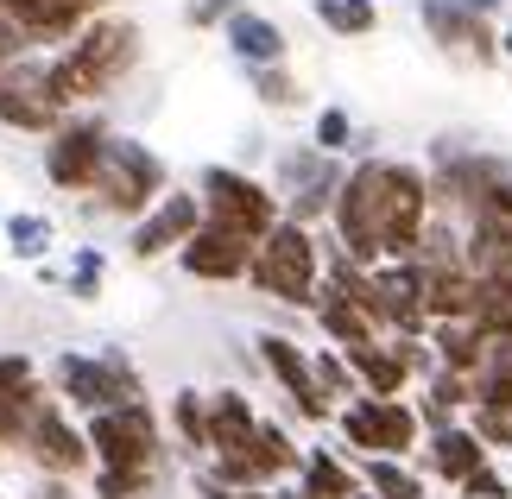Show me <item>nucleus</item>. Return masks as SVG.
<instances>
[{
    "mask_svg": "<svg viewBox=\"0 0 512 499\" xmlns=\"http://www.w3.org/2000/svg\"><path fill=\"white\" fill-rule=\"evenodd\" d=\"M140 64V26L133 19H114V13H102V19H89L83 32L70 38L64 51L45 64V76H51V95H57V108H89V102H102V95L121 83V76Z\"/></svg>",
    "mask_w": 512,
    "mask_h": 499,
    "instance_id": "nucleus-1",
    "label": "nucleus"
},
{
    "mask_svg": "<svg viewBox=\"0 0 512 499\" xmlns=\"http://www.w3.org/2000/svg\"><path fill=\"white\" fill-rule=\"evenodd\" d=\"M253 291L279 297V304H298V310H317V291H323V241L317 228L304 222H279L253 253V272H247Z\"/></svg>",
    "mask_w": 512,
    "mask_h": 499,
    "instance_id": "nucleus-2",
    "label": "nucleus"
},
{
    "mask_svg": "<svg viewBox=\"0 0 512 499\" xmlns=\"http://www.w3.org/2000/svg\"><path fill=\"white\" fill-rule=\"evenodd\" d=\"M51 373H57V398L76 405L83 417L114 411V405H140V398H146V379H140V367H133L121 348H102V354L64 348Z\"/></svg>",
    "mask_w": 512,
    "mask_h": 499,
    "instance_id": "nucleus-3",
    "label": "nucleus"
},
{
    "mask_svg": "<svg viewBox=\"0 0 512 499\" xmlns=\"http://www.w3.org/2000/svg\"><path fill=\"white\" fill-rule=\"evenodd\" d=\"M171 196V177H165V158L140 146V139H121L114 133L108 146V165H102V184H95V209L102 215H121V222H140Z\"/></svg>",
    "mask_w": 512,
    "mask_h": 499,
    "instance_id": "nucleus-4",
    "label": "nucleus"
},
{
    "mask_svg": "<svg viewBox=\"0 0 512 499\" xmlns=\"http://www.w3.org/2000/svg\"><path fill=\"white\" fill-rule=\"evenodd\" d=\"M196 196H203L209 222H222V228H234V234H247V241H266V234L285 222L279 190L260 184V177H247V171H234V165H209V171H203V184H196Z\"/></svg>",
    "mask_w": 512,
    "mask_h": 499,
    "instance_id": "nucleus-5",
    "label": "nucleus"
},
{
    "mask_svg": "<svg viewBox=\"0 0 512 499\" xmlns=\"http://www.w3.org/2000/svg\"><path fill=\"white\" fill-rule=\"evenodd\" d=\"M89 449H95V468H133V474H159V455H165V430L152 405H114V411H95L89 417Z\"/></svg>",
    "mask_w": 512,
    "mask_h": 499,
    "instance_id": "nucleus-6",
    "label": "nucleus"
},
{
    "mask_svg": "<svg viewBox=\"0 0 512 499\" xmlns=\"http://www.w3.org/2000/svg\"><path fill=\"white\" fill-rule=\"evenodd\" d=\"M380 196H386V158H361V165H348L329 228H336V247L348 259H361V266H380V259H386L380 253Z\"/></svg>",
    "mask_w": 512,
    "mask_h": 499,
    "instance_id": "nucleus-7",
    "label": "nucleus"
},
{
    "mask_svg": "<svg viewBox=\"0 0 512 499\" xmlns=\"http://www.w3.org/2000/svg\"><path fill=\"white\" fill-rule=\"evenodd\" d=\"M336 430H342V443L348 449H361V455H405L418 449V436H424V417L411 398H348V405L336 411Z\"/></svg>",
    "mask_w": 512,
    "mask_h": 499,
    "instance_id": "nucleus-8",
    "label": "nucleus"
},
{
    "mask_svg": "<svg viewBox=\"0 0 512 499\" xmlns=\"http://www.w3.org/2000/svg\"><path fill=\"white\" fill-rule=\"evenodd\" d=\"M108 146H114V133H108L102 114H70V121L45 139V177L57 190H70V196H95L102 165H108Z\"/></svg>",
    "mask_w": 512,
    "mask_h": 499,
    "instance_id": "nucleus-9",
    "label": "nucleus"
},
{
    "mask_svg": "<svg viewBox=\"0 0 512 499\" xmlns=\"http://www.w3.org/2000/svg\"><path fill=\"white\" fill-rule=\"evenodd\" d=\"M342 165L329 152L317 146H298V152H285L279 158V203H285V222H304V228H317L323 215H336V196H342Z\"/></svg>",
    "mask_w": 512,
    "mask_h": 499,
    "instance_id": "nucleus-10",
    "label": "nucleus"
},
{
    "mask_svg": "<svg viewBox=\"0 0 512 499\" xmlns=\"http://www.w3.org/2000/svg\"><path fill=\"white\" fill-rule=\"evenodd\" d=\"M51 57H13V64H0V127L13 133H57L70 121L64 108H57L51 95V76H45Z\"/></svg>",
    "mask_w": 512,
    "mask_h": 499,
    "instance_id": "nucleus-11",
    "label": "nucleus"
},
{
    "mask_svg": "<svg viewBox=\"0 0 512 499\" xmlns=\"http://www.w3.org/2000/svg\"><path fill=\"white\" fill-rule=\"evenodd\" d=\"M19 455H26L38 474H51V481H76V474H89V468H95L89 430H83V424H70V411L57 405V398H45V405H38L32 430H26V443H19Z\"/></svg>",
    "mask_w": 512,
    "mask_h": 499,
    "instance_id": "nucleus-12",
    "label": "nucleus"
},
{
    "mask_svg": "<svg viewBox=\"0 0 512 499\" xmlns=\"http://www.w3.org/2000/svg\"><path fill=\"white\" fill-rule=\"evenodd\" d=\"M418 19H424L430 45H437L443 57H456V64H468V70H494V64H500V32H494V19L468 13L462 0H418Z\"/></svg>",
    "mask_w": 512,
    "mask_h": 499,
    "instance_id": "nucleus-13",
    "label": "nucleus"
},
{
    "mask_svg": "<svg viewBox=\"0 0 512 499\" xmlns=\"http://www.w3.org/2000/svg\"><path fill=\"white\" fill-rule=\"evenodd\" d=\"M253 348H260V367H266L272 379H279V392L291 398V411H298L304 424H329V417H336V405H329V398H323V386H317L310 348H298L291 335H272V329H266Z\"/></svg>",
    "mask_w": 512,
    "mask_h": 499,
    "instance_id": "nucleus-14",
    "label": "nucleus"
},
{
    "mask_svg": "<svg viewBox=\"0 0 512 499\" xmlns=\"http://www.w3.org/2000/svg\"><path fill=\"white\" fill-rule=\"evenodd\" d=\"M209 222V209H203V196L196 190H171L159 209L152 215H140V222H133V234H127V253L140 259H165V253H184L190 247V234Z\"/></svg>",
    "mask_w": 512,
    "mask_h": 499,
    "instance_id": "nucleus-15",
    "label": "nucleus"
},
{
    "mask_svg": "<svg viewBox=\"0 0 512 499\" xmlns=\"http://www.w3.org/2000/svg\"><path fill=\"white\" fill-rule=\"evenodd\" d=\"M253 253H260V241H247V234H234L222 222H203L190 234V247L177 253V266L190 278H203V285H234V278L253 272Z\"/></svg>",
    "mask_w": 512,
    "mask_h": 499,
    "instance_id": "nucleus-16",
    "label": "nucleus"
},
{
    "mask_svg": "<svg viewBox=\"0 0 512 499\" xmlns=\"http://www.w3.org/2000/svg\"><path fill=\"white\" fill-rule=\"evenodd\" d=\"M468 234V272H512V184H500L494 196H481L475 209L462 215Z\"/></svg>",
    "mask_w": 512,
    "mask_h": 499,
    "instance_id": "nucleus-17",
    "label": "nucleus"
},
{
    "mask_svg": "<svg viewBox=\"0 0 512 499\" xmlns=\"http://www.w3.org/2000/svg\"><path fill=\"white\" fill-rule=\"evenodd\" d=\"M13 13V26L32 38V45H70L89 19H102L108 0H0Z\"/></svg>",
    "mask_w": 512,
    "mask_h": 499,
    "instance_id": "nucleus-18",
    "label": "nucleus"
},
{
    "mask_svg": "<svg viewBox=\"0 0 512 499\" xmlns=\"http://www.w3.org/2000/svg\"><path fill=\"white\" fill-rule=\"evenodd\" d=\"M45 405V386H38V367L26 354H0V455L26 443L32 417Z\"/></svg>",
    "mask_w": 512,
    "mask_h": 499,
    "instance_id": "nucleus-19",
    "label": "nucleus"
},
{
    "mask_svg": "<svg viewBox=\"0 0 512 499\" xmlns=\"http://www.w3.org/2000/svg\"><path fill=\"white\" fill-rule=\"evenodd\" d=\"M348 367H354V379H361L367 398H405L411 373H418L399 335H386V342H373V348H348Z\"/></svg>",
    "mask_w": 512,
    "mask_h": 499,
    "instance_id": "nucleus-20",
    "label": "nucleus"
},
{
    "mask_svg": "<svg viewBox=\"0 0 512 499\" xmlns=\"http://www.w3.org/2000/svg\"><path fill=\"white\" fill-rule=\"evenodd\" d=\"M222 38H228V51L241 57V70H272V64H285V26L279 19H266V13H253V7H241L222 26Z\"/></svg>",
    "mask_w": 512,
    "mask_h": 499,
    "instance_id": "nucleus-21",
    "label": "nucleus"
},
{
    "mask_svg": "<svg viewBox=\"0 0 512 499\" xmlns=\"http://www.w3.org/2000/svg\"><path fill=\"white\" fill-rule=\"evenodd\" d=\"M266 417L253 411L247 392H209V455H241L260 443Z\"/></svg>",
    "mask_w": 512,
    "mask_h": 499,
    "instance_id": "nucleus-22",
    "label": "nucleus"
},
{
    "mask_svg": "<svg viewBox=\"0 0 512 499\" xmlns=\"http://www.w3.org/2000/svg\"><path fill=\"white\" fill-rule=\"evenodd\" d=\"M424 449H430V474H437V481H449V487H462L475 468L494 462V449H487L468 424H443V430H430V443H424Z\"/></svg>",
    "mask_w": 512,
    "mask_h": 499,
    "instance_id": "nucleus-23",
    "label": "nucleus"
},
{
    "mask_svg": "<svg viewBox=\"0 0 512 499\" xmlns=\"http://www.w3.org/2000/svg\"><path fill=\"white\" fill-rule=\"evenodd\" d=\"M317 323H323V335H329V348H373V342H386V329L373 323V316L354 304V297H342V291H317Z\"/></svg>",
    "mask_w": 512,
    "mask_h": 499,
    "instance_id": "nucleus-24",
    "label": "nucleus"
},
{
    "mask_svg": "<svg viewBox=\"0 0 512 499\" xmlns=\"http://www.w3.org/2000/svg\"><path fill=\"white\" fill-rule=\"evenodd\" d=\"M424 342L437 348V361H443L449 373H468V379H475V367L487 361V348H494V335H487L475 316H456V323H430Z\"/></svg>",
    "mask_w": 512,
    "mask_h": 499,
    "instance_id": "nucleus-25",
    "label": "nucleus"
},
{
    "mask_svg": "<svg viewBox=\"0 0 512 499\" xmlns=\"http://www.w3.org/2000/svg\"><path fill=\"white\" fill-rule=\"evenodd\" d=\"M361 481L373 499H424V474L405 468L399 455H361Z\"/></svg>",
    "mask_w": 512,
    "mask_h": 499,
    "instance_id": "nucleus-26",
    "label": "nucleus"
},
{
    "mask_svg": "<svg viewBox=\"0 0 512 499\" xmlns=\"http://www.w3.org/2000/svg\"><path fill=\"white\" fill-rule=\"evenodd\" d=\"M310 13H317V26L336 32V38L380 32V7H373V0H310Z\"/></svg>",
    "mask_w": 512,
    "mask_h": 499,
    "instance_id": "nucleus-27",
    "label": "nucleus"
},
{
    "mask_svg": "<svg viewBox=\"0 0 512 499\" xmlns=\"http://www.w3.org/2000/svg\"><path fill=\"white\" fill-rule=\"evenodd\" d=\"M475 405L512 411V342H494V348H487V361L475 367Z\"/></svg>",
    "mask_w": 512,
    "mask_h": 499,
    "instance_id": "nucleus-28",
    "label": "nucleus"
},
{
    "mask_svg": "<svg viewBox=\"0 0 512 499\" xmlns=\"http://www.w3.org/2000/svg\"><path fill=\"white\" fill-rule=\"evenodd\" d=\"M171 436H177L190 455H209V398H203V392L184 386V392L171 398Z\"/></svg>",
    "mask_w": 512,
    "mask_h": 499,
    "instance_id": "nucleus-29",
    "label": "nucleus"
},
{
    "mask_svg": "<svg viewBox=\"0 0 512 499\" xmlns=\"http://www.w3.org/2000/svg\"><path fill=\"white\" fill-rule=\"evenodd\" d=\"M7 247L19 259H45L57 247V228H51V215H38V209H13L7 215Z\"/></svg>",
    "mask_w": 512,
    "mask_h": 499,
    "instance_id": "nucleus-30",
    "label": "nucleus"
},
{
    "mask_svg": "<svg viewBox=\"0 0 512 499\" xmlns=\"http://www.w3.org/2000/svg\"><path fill=\"white\" fill-rule=\"evenodd\" d=\"M310 367H317V386H323V398L336 411L348 405V398H361V379H354V367H348L342 348H317V354H310Z\"/></svg>",
    "mask_w": 512,
    "mask_h": 499,
    "instance_id": "nucleus-31",
    "label": "nucleus"
},
{
    "mask_svg": "<svg viewBox=\"0 0 512 499\" xmlns=\"http://www.w3.org/2000/svg\"><path fill=\"white\" fill-rule=\"evenodd\" d=\"M102 278H108V259H102V247H76V253H70L64 291L76 297V304H95V297H102Z\"/></svg>",
    "mask_w": 512,
    "mask_h": 499,
    "instance_id": "nucleus-32",
    "label": "nucleus"
},
{
    "mask_svg": "<svg viewBox=\"0 0 512 499\" xmlns=\"http://www.w3.org/2000/svg\"><path fill=\"white\" fill-rule=\"evenodd\" d=\"M247 83H253V95H260L266 108H298V102H304L298 76H291L285 64H272V70H247Z\"/></svg>",
    "mask_w": 512,
    "mask_h": 499,
    "instance_id": "nucleus-33",
    "label": "nucleus"
},
{
    "mask_svg": "<svg viewBox=\"0 0 512 499\" xmlns=\"http://www.w3.org/2000/svg\"><path fill=\"white\" fill-rule=\"evenodd\" d=\"M159 474H133V468H95V499H146Z\"/></svg>",
    "mask_w": 512,
    "mask_h": 499,
    "instance_id": "nucleus-34",
    "label": "nucleus"
},
{
    "mask_svg": "<svg viewBox=\"0 0 512 499\" xmlns=\"http://www.w3.org/2000/svg\"><path fill=\"white\" fill-rule=\"evenodd\" d=\"M317 152H329V158H342L348 146H354V121H348V108H323L317 114V139H310Z\"/></svg>",
    "mask_w": 512,
    "mask_h": 499,
    "instance_id": "nucleus-35",
    "label": "nucleus"
},
{
    "mask_svg": "<svg viewBox=\"0 0 512 499\" xmlns=\"http://www.w3.org/2000/svg\"><path fill=\"white\" fill-rule=\"evenodd\" d=\"M468 430H475L487 449H512V411H494V405H468Z\"/></svg>",
    "mask_w": 512,
    "mask_h": 499,
    "instance_id": "nucleus-36",
    "label": "nucleus"
},
{
    "mask_svg": "<svg viewBox=\"0 0 512 499\" xmlns=\"http://www.w3.org/2000/svg\"><path fill=\"white\" fill-rule=\"evenodd\" d=\"M247 0H190L184 7V26H196V32H209V26H228L234 13H241Z\"/></svg>",
    "mask_w": 512,
    "mask_h": 499,
    "instance_id": "nucleus-37",
    "label": "nucleus"
},
{
    "mask_svg": "<svg viewBox=\"0 0 512 499\" xmlns=\"http://www.w3.org/2000/svg\"><path fill=\"white\" fill-rule=\"evenodd\" d=\"M462 499H512V487H506V474L494 468V462H487V468H475V474H468V481L456 487Z\"/></svg>",
    "mask_w": 512,
    "mask_h": 499,
    "instance_id": "nucleus-38",
    "label": "nucleus"
},
{
    "mask_svg": "<svg viewBox=\"0 0 512 499\" xmlns=\"http://www.w3.org/2000/svg\"><path fill=\"white\" fill-rule=\"evenodd\" d=\"M203 499H285V493H272V487H253V493H222V487H203Z\"/></svg>",
    "mask_w": 512,
    "mask_h": 499,
    "instance_id": "nucleus-39",
    "label": "nucleus"
},
{
    "mask_svg": "<svg viewBox=\"0 0 512 499\" xmlns=\"http://www.w3.org/2000/svg\"><path fill=\"white\" fill-rule=\"evenodd\" d=\"M38 499H70V481H51L45 474V481H38Z\"/></svg>",
    "mask_w": 512,
    "mask_h": 499,
    "instance_id": "nucleus-40",
    "label": "nucleus"
},
{
    "mask_svg": "<svg viewBox=\"0 0 512 499\" xmlns=\"http://www.w3.org/2000/svg\"><path fill=\"white\" fill-rule=\"evenodd\" d=\"M462 7H468V13H481V19H494V13H500V0H462Z\"/></svg>",
    "mask_w": 512,
    "mask_h": 499,
    "instance_id": "nucleus-41",
    "label": "nucleus"
},
{
    "mask_svg": "<svg viewBox=\"0 0 512 499\" xmlns=\"http://www.w3.org/2000/svg\"><path fill=\"white\" fill-rule=\"evenodd\" d=\"M500 57H506V64H512V26L500 32Z\"/></svg>",
    "mask_w": 512,
    "mask_h": 499,
    "instance_id": "nucleus-42",
    "label": "nucleus"
},
{
    "mask_svg": "<svg viewBox=\"0 0 512 499\" xmlns=\"http://www.w3.org/2000/svg\"><path fill=\"white\" fill-rule=\"evenodd\" d=\"M361 499H373V493H361Z\"/></svg>",
    "mask_w": 512,
    "mask_h": 499,
    "instance_id": "nucleus-43",
    "label": "nucleus"
}]
</instances>
